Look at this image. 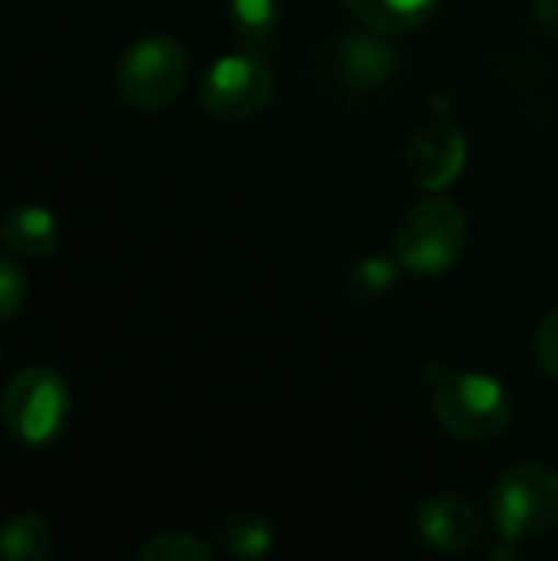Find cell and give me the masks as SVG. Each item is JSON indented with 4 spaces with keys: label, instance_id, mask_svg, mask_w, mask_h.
<instances>
[{
    "label": "cell",
    "instance_id": "1",
    "mask_svg": "<svg viewBox=\"0 0 558 561\" xmlns=\"http://www.w3.org/2000/svg\"><path fill=\"white\" fill-rule=\"evenodd\" d=\"M467 247V217L460 204L441 191L418 201L395 233V256L414 276H444Z\"/></svg>",
    "mask_w": 558,
    "mask_h": 561
},
{
    "label": "cell",
    "instance_id": "2",
    "mask_svg": "<svg viewBox=\"0 0 558 561\" xmlns=\"http://www.w3.org/2000/svg\"><path fill=\"white\" fill-rule=\"evenodd\" d=\"M0 417L13 440L46 447L62 437L72 417V394L59 371L33 365L10 378L0 398Z\"/></svg>",
    "mask_w": 558,
    "mask_h": 561
},
{
    "label": "cell",
    "instance_id": "3",
    "mask_svg": "<svg viewBox=\"0 0 558 561\" xmlns=\"http://www.w3.org/2000/svg\"><path fill=\"white\" fill-rule=\"evenodd\" d=\"M191 72L187 46L168 33H148L132 43L115 66V92L141 112L171 105Z\"/></svg>",
    "mask_w": 558,
    "mask_h": 561
},
{
    "label": "cell",
    "instance_id": "4",
    "mask_svg": "<svg viewBox=\"0 0 558 561\" xmlns=\"http://www.w3.org/2000/svg\"><path fill=\"white\" fill-rule=\"evenodd\" d=\"M490 513L506 542L546 536L558 523V470L549 463L510 467L490 493Z\"/></svg>",
    "mask_w": 558,
    "mask_h": 561
},
{
    "label": "cell",
    "instance_id": "5",
    "mask_svg": "<svg viewBox=\"0 0 558 561\" xmlns=\"http://www.w3.org/2000/svg\"><path fill=\"white\" fill-rule=\"evenodd\" d=\"M434 414L457 440H490L510 424V394L493 375L454 371L437 385Z\"/></svg>",
    "mask_w": 558,
    "mask_h": 561
},
{
    "label": "cell",
    "instance_id": "6",
    "mask_svg": "<svg viewBox=\"0 0 558 561\" xmlns=\"http://www.w3.org/2000/svg\"><path fill=\"white\" fill-rule=\"evenodd\" d=\"M273 95L276 72L253 49L220 56L201 79V105L224 122H247L260 115Z\"/></svg>",
    "mask_w": 558,
    "mask_h": 561
},
{
    "label": "cell",
    "instance_id": "7",
    "mask_svg": "<svg viewBox=\"0 0 558 561\" xmlns=\"http://www.w3.org/2000/svg\"><path fill=\"white\" fill-rule=\"evenodd\" d=\"M405 161H408L411 181L421 191L434 194V191H444L451 181H457V174L464 171L467 141L457 131V125L431 122V125H424V128H418L411 135Z\"/></svg>",
    "mask_w": 558,
    "mask_h": 561
},
{
    "label": "cell",
    "instance_id": "8",
    "mask_svg": "<svg viewBox=\"0 0 558 561\" xmlns=\"http://www.w3.org/2000/svg\"><path fill=\"white\" fill-rule=\"evenodd\" d=\"M480 516L477 510L460 500V496H431L421 510H418V536L444 556H464L480 542Z\"/></svg>",
    "mask_w": 558,
    "mask_h": 561
},
{
    "label": "cell",
    "instance_id": "9",
    "mask_svg": "<svg viewBox=\"0 0 558 561\" xmlns=\"http://www.w3.org/2000/svg\"><path fill=\"white\" fill-rule=\"evenodd\" d=\"M398 69V49L372 33H349L335 46V72L345 85L365 92L378 89Z\"/></svg>",
    "mask_w": 558,
    "mask_h": 561
},
{
    "label": "cell",
    "instance_id": "10",
    "mask_svg": "<svg viewBox=\"0 0 558 561\" xmlns=\"http://www.w3.org/2000/svg\"><path fill=\"white\" fill-rule=\"evenodd\" d=\"M0 237H3L10 253H16L23 260H46L56 253L62 230H59V220L53 210L26 204V207H16L3 217Z\"/></svg>",
    "mask_w": 558,
    "mask_h": 561
},
{
    "label": "cell",
    "instance_id": "11",
    "mask_svg": "<svg viewBox=\"0 0 558 561\" xmlns=\"http://www.w3.org/2000/svg\"><path fill=\"white\" fill-rule=\"evenodd\" d=\"M345 10L375 33H405L424 26L444 0H342Z\"/></svg>",
    "mask_w": 558,
    "mask_h": 561
},
{
    "label": "cell",
    "instance_id": "12",
    "mask_svg": "<svg viewBox=\"0 0 558 561\" xmlns=\"http://www.w3.org/2000/svg\"><path fill=\"white\" fill-rule=\"evenodd\" d=\"M53 556L49 523L36 513H16L0 526V559L46 561Z\"/></svg>",
    "mask_w": 558,
    "mask_h": 561
},
{
    "label": "cell",
    "instance_id": "13",
    "mask_svg": "<svg viewBox=\"0 0 558 561\" xmlns=\"http://www.w3.org/2000/svg\"><path fill=\"white\" fill-rule=\"evenodd\" d=\"M217 542L230 559H263L273 549V526L260 513H234L217 529Z\"/></svg>",
    "mask_w": 558,
    "mask_h": 561
},
{
    "label": "cell",
    "instance_id": "14",
    "mask_svg": "<svg viewBox=\"0 0 558 561\" xmlns=\"http://www.w3.org/2000/svg\"><path fill=\"white\" fill-rule=\"evenodd\" d=\"M227 7L240 43L253 53L266 49L280 23L283 0H227Z\"/></svg>",
    "mask_w": 558,
    "mask_h": 561
},
{
    "label": "cell",
    "instance_id": "15",
    "mask_svg": "<svg viewBox=\"0 0 558 561\" xmlns=\"http://www.w3.org/2000/svg\"><path fill=\"white\" fill-rule=\"evenodd\" d=\"M141 561H210L214 552L210 546L194 536V533H181V529H171V533H158L151 536L141 552H138Z\"/></svg>",
    "mask_w": 558,
    "mask_h": 561
},
{
    "label": "cell",
    "instance_id": "16",
    "mask_svg": "<svg viewBox=\"0 0 558 561\" xmlns=\"http://www.w3.org/2000/svg\"><path fill=\"white\" fill-rule=\"evenodd\" d=\"M395 273L398 266L391 260H382V256H372V260H362L352 276H349V289L358 296V299H375L382 296L391 283H395Z\"/></svg>",
    "mask_w": 558,
    "mask_h": 561
},
{
    "label": "cell",
    "instance_id": "17",
    "mask_svg": "<svg viewBox=\"0 0 558 561\" xmlns=\"http://www.w3.org/2000/svg\"><path fill=\"white\" fill-rule=\"evenodd\" d=\"M26 293L30 286H26L20 263L10 256H0V322L13 319L26 306Z\"/></svg>",
    "mask_w": 558,
    "mask_h": 561
},
{
    "label": "cell",
    "instance_id": "18",
    "mask_svg": "<svg viewBox=\"0 0 558 561\" xmlns=\"http://www.w3.org/2000/svg\"><path fill=\"white\" fill-rule=\"evenodd\" d=\"M536 355H539V365L546 368V375H553L558 381V309L553 316H546V322L539 325Z\"/></svg>",
    "mask_w": 558,
    "mask_h": 561
},
{
    "label": "cell",
    "instance_id": "19",
    "mask_svg": "<svg viewBox=\"0 0 558 561\" xmlns=\"http://www.w3.org/2000/svg\"><path fill=\"white\" fill-rule=\"evenodd\" d=\"M533 7H536V16H539L543 30L553 39H558V0H533Z\"/></svg>",
    "mask_w": 558,
    "mask_h": 561
},
{
    "label": "cell",
    "instance_id": "20",
    "mask_svg": "<svg viewBox=\"0 0 558 561\" xmlns=\"http://www.w3.org/2000/svg\"><path fill=\"white\" fill-rule=\"evenodd\" d=\"M0 358H3V348H0Z\"/></svg>",
    "mask_w": 558,
    "mask_h": 561
}]
</instances>
